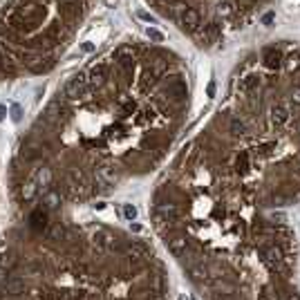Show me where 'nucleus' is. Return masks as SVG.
<instances>
[{"mask_svg":"<svg viewBox=\"0 0 300 300\" xmlns=\"http://www.w3.org/2000/svg\"><path fill=\"white\" fill-rule=\"evenodd\" d=\"M188 72L164 45L128 40L72 74L36 119L11 170L20 204L83 201L157 166L188 107Z\"/></svg>","mask_w":300,"mask_h":300,"instance_id":"nucleus-1","label":"nucleus"},{"mask_svg":"<svg viewBox=\"0 0 300 300\" xmlns=\"http://www.w3.org/2000/svg\"><path fill=\"white\" fill-rule=\"evenodd\" d=\"M103 0H4L0 7V81L56 67Z\"/></svg>","mask_w":300,"mask_h":300,"instance_id":"nucleus-2","label":"nucleus"},{"mask_svg":"<svg viewBox=\"0 0 300 300\" xmlns=\"http://www.w3.org/2000/svg\"><path fill=\"white\" fill-rule=\"evenodd\" d=\"M195 47L215 49L253 25L273 0H143Z\"/></svg>","mask_w":300,"mask_h":300,"instance_id":"nucleus-3","label":"nucleus"},{"mask_svg":"<svg viewBox=\"0 0 300 300\" xmlns=\"http://www.w3.org/2000/svg\"><path fill=\"white\" fill-rule=\"evenodd\" d=\"M258 255L262 264L271 273H287V262H285V251L276 242H260L258 244Z\"/></svg>","mask_w":300,"mask_h":300,"instance_id":"nucleus-4","label":"nucleus"},{"mask_svg":"<svg viewBox=\"0 0 300 300\" xmlns=\"http://www.w3.org/2000/svg\"><path fill=\"white\" fill-rule=\"evenodd\" d=\"M4 291H7V294H11V296L22 294V291H25V282H22L20 278L11 276V278H7V282H4Z\"/></svg>","mask_w":300,"mask_h":300,"instance_id":"nucleus-5","label":"nucleus"},{"mask_svg":"<svg viewBox=\"0 0 300 300\" xmlns=\"http://www.w3.org/2000/svg\"><path fill=\"white\" fill-rule=\"evenodd\" d=\"M121 213H123V217L128 219V222H132V219H137V206H132V204H123Z\"/></svg>","mask_w":300,"mask_h":300,"instance_id":"nucleus-6","label":"nucleus"},{"mask_svg":"<svg viewBox=\"0 0 300 300\" xmlns=\"http://www.w3.org/2000/svg\"><path fill=\"white\" fill-rule=\"evenodd\" d=\"M20 107H18V105H11V119L13 121H20Z\"/></svg>","mask_w":300,"mask_h":300,"instance_id":"nucleus-7","label":"nucleus"},{"mask_svg":"<svg viewBox=\"0 0 300 300\" xmlns=\"http://www.w3.org/2000/svg\"><path fill=\"white\" fill-rule=\"evenodd\" d=\"M287 300H300V296L298 294H289V298H287Z\"/></svg>","mask_w":300,"mask_h":300,"instance_id":"nucleus-8","label":"nucleus"},{"mask_svg":"<svg viewBox=\"0 0 300 300\" xmlns=\"http://www.w3.org/2000/svg\"><path fill=\"white\" fill-rule=\"evenodd\" d=\"M4 114H7V110H4V107H0V121L4 119Z\"/></svg>","mask_w":300,"mask_h":300,"instance_id":"nucleus-9","label":"nucleus"},{"mask_svg":"<svg viewBox=\"0 0 300 300\" xmlns=\"http://www.w3.org/2000/svg\"><path fill=\"white\" fill-rule=\"evenodd\" d=\"M258 300H269V296L267 294H260V298Z\"/></svg>","mask_w":300,"mask_h":300,"instance_id":"nucleus-10","label":"nucleus"},{"mask_svg":"<svg viewBox=\"0 0 300 300\" xmlns=\"http://www.w3.org/2000/svg\"><path fill=\"white\" fill-rule=\"evenodd\" d=\"M179 300H191V298H188V296H184V294H182V296H179Z\"/></svg>","mask_w":300,"mask_h":300,"instance_id":"nucleus-11","label":"nucleus"}]
</instances>
